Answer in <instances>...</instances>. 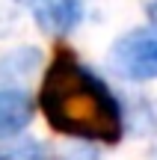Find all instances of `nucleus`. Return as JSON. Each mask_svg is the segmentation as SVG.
I'll return each instance as SVG.
<instances>
[{"mask_svg":"<svg viewBox=\"0 0 157 160\" xmlns=\"http://www.w3.org/2000/svg\"><path fill=\"white\" fill-rule=\"evenodd\" d=\"M47 36H68L83 21L80 0H18Z\"/></svg>","mask_w":157,"mask_h":160,"instance_id":"nucleus-3","label":"nucleus"},{"mask_svg":"<svg viewBox=\"0 0 157 160\" xmlns=\"http://www.w3.org/2000/svg\"><path fill=\"white\" fill-rule=\"evenodd\" d=\"M36 101L18 86H0V139H15L33 122Z\"/></svg>","mask_w":157,"mask_h":160,"instance_id":"nucleus-4","label":"nucleus"},{"mask_svg":"<svg viewBox=\"0 0 157 160\" xmlns=\"http://www.w3.org/2000/svg\"><path fill=\"white\" fill-rule=\"evenodd\" d=\"M0 160H47V148L39 139H15L0 145Z\"/></svg>","mask_w":157,"mask_h":160,"instance_id":"nucleus-5","label":"nucleus"},{"mask_svg":"<svg viewBox=\"0 0 157 160\" xmlns=\"http://www.w3.org/2000/svg\"><path fill=\"white\" fill-rule=\"evenodd\" d=\"M39 107L56 133L92 142H119L125 116L116 95L74 53L59 51L39 89Z\"/></svg>","mask_w":157,"mask_h":160,"instance_id":"nucleus-1","label":"nucleus"},{"mask_svg":"<svg viewBox=\"0 0 157 160\" xmlns=\"http://www.w3.org/2000/svg\"><path fill=\"white\" fill-rule=\"evenodd\" d=\"M110 68L125 80H157V27H136L110 48Z\"/></svg>","mask_w":157,"mask_h":160,"instance_id":"nucleus-2","label":"nucleus"}]
</instances>
